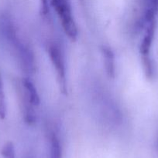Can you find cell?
I'll return each mask as SVG.
<instances>
[{
  "label": "cell",
  "mask_w": 158,
  "mask_h": 158,
  "mask_svg": "<svg viewBox=\"0 0 158 158\" xmlns=\"http://www.w3.org/2000/svg\"><path fill=\"white\" fill-rule=\"evenodd\" d=\"M52 5L60 19L66 35L73 41L77 40L78 31L69 0H52Z\"/></svg>",
  "instance_id": "7a4b0ae2"
},
{
  "label": "cell",
  "mask_w": 158,
  "mask_h": 158,
  "mask_svg": "<svg viewBox=\"0 0 158 158\" xmlns=\"http://www.w3.org/2000/svg\"><path fill=\"white\" fill-rule=\"evenodd\" d=\"M101 52L105 73L109 79H114L116 77V56L112 48L108 46H102L101 48Z\"/></svg>",
  "instance_id": "277c9868"
},
{
  "label": "cell",
  "mask_w": 158,
  "mask_h": 158,
  "mask_svg": "<svg viewBox=\"0 0 158 158\" xmlns=\"http://www.w3.org/2000/svg\"><path fill=\"white\" fill-rule=\"evenodd\" d=\"M156 20L150 21L145 26V31L139 45V53L141 56L144 72L148 78H152L154 73V66L151 56V49L156 33Z\"/></svg>",
  "instance_id": "6da1fadb"
},
{
  "label": "cell",
  "mask_w": 158,
  "mask_h": 158,
  "mask_svg": "<svg viewBox=\"0 0 158 158\" xmlns=\"http://www.w3.org/2000/svg\"><path fill=\"white\" fill-rule=\"evenodd\" d=\"M23 95L28 99L34 106H38L40 103V98L37 87L30 80L24 78L22 81Z\"/></svg>",
  "instance_id": "5b68a950"
},
{
  "label": "cell",
  "mask_w": 158,
  "mask_h": 158,
  "mask_svg": "<svg viewBox=\"0 0 158 158\" xmlns=\"http://www.w3.org/2000/svg\"><path fill=\"white\" fill-rule=\"evenodd\" d=\"M26 158H31L30 157H26Z\"/></svg>",
  "instance_id": "30bf717a"
},
{
  "label": "cell",
  "mask_w": 158,
  "mask_h": 158,
  "mask_svg": "<svg viewBox=\"0 0 158 158\" xmlns=\"http://www.w3.org/2000/svg\"><path fill=\"white\" fill-rule=\"evenodd\" d=\"M1 153L3 158H15V148L12 143H7L5 144Z\"/></svg>",
  "instance_id": "ba28073f"
},
{
  "label": "cell",
  "mask_w": 158,
  "mask_h": 158,
  "mask_svg": "<svg viewBox=\"0 0 158 158\" xmlns=\"http://www.w3.org/2000/svg\"><path fill=\"white\" fill-rule=\"evenodd\" d=\"M47 52L50 61L55 69L57 80L62 92L67 91L66 66L64 56L58 46L54 43H50L47 46Z\"/></svg>",
  "instance_id": "3957f363"
},
{
  "label": "cell",
  "mask_w": 158,
  "mask_h": 158,
  "mask_svg": "<svg viewBox=\"0 0 158 158\" xmlns=\"http://www.w3.org/2000/svg\"><path fill=\"white\" fill-rule=\"evenodd\" d=\"M6 98H5L4 89H3V84L0 77V117L4 118L6 117Z\"/></svg>",
  "instance_id": "52a82bcc"
},
{
  "label": "cell",
  "mask_w": 158,
  "mask_h": 158,
  "mask_svg": "<svg viewBox=\"0 0 158 158\" xmlns=\"http://www.w3.org/2000/svg\"><path fill=\"white\" fill-rule=\"evenodd\" d=\"M41 2V13L43 17L47 18L49 15V7H48V2L47 0H40Z\"/></svg>",
  "instance_id": "9c48e42d"
},
{
  "label": "cell",
  "mask_w": 158,
  "mask_h": 158,
  "mask_svg": "<svg viewBox=\"0 0 158 158\" xmlns=\"http://www.w3.org/2000/svg\"><path fill=\"white\" fill-rule=\"evenodd\" d=\"M50 158H62V150L59 139L53 134L50 142Z\"/></svg>",
  "instance_id": "8992f818"
}]
</instances>
